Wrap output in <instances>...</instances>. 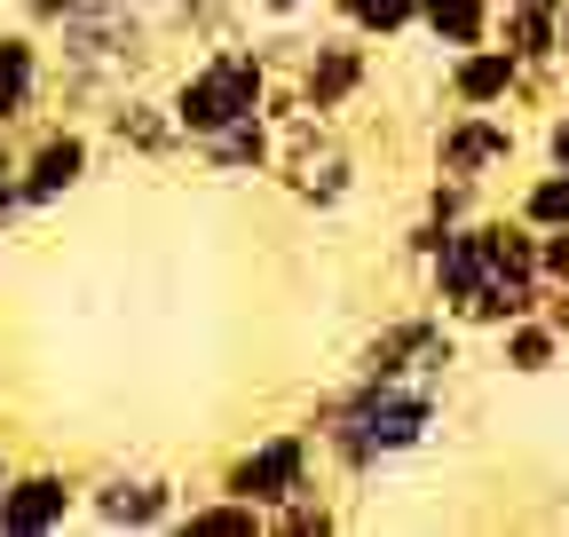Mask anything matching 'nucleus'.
I'll return each instance as SVG.
<instances>
[{
  "mask_svg": "<svg viewBox=\"0 0 569 537\" xmlns=\"http://www.w3.org/2000/svg\"><path fill=\"white\" fill-rule=\"evenodd\" d=\"M561 356H569V332L546 324V308H538V316H515V324H498V364H507L515 379H546Z\"/></svg>",
  "mask_w": 569,
  "mask_h": 537,
  "instance_id": "dca6fc26",
  "label": "nucleus"
},
{
  "mask_svg": "<svg viewBox=\"0 0 569 537\" xmlns=\"http://www.w3.org/2000/svg\"><path fill=\"white\" fill-rule=\"evenodd\" d=\"M515 214H522L530 230H561V222H569V166L530 174V182L515 190Z\"/></svg>",
  "mask_w": 569,
  "mask_h": 537,
  "instance_id": "aec40b11",
  "label": "nucleus"
},
{
  "mask_svg": "<svg viewBox=\"0 0 569 537\" xmlns=\"http://www.w3.org/2000/svg\"><path fill=\"white\" fill-rule=\"evenodd\" d=\"M182 514V483L159 466H103L88 483V521L96 529H174Z\"/></svg>",
  "mask_w": 569,
  "mask_h": 537,
  "instance_id": "423d86ee",
  "label": "nucleus"
},
{
  "mask_svg": "<svg viewBox=\"0 0 569 537\" xmlns=\"http://www.w3.org/2000/svg\"><path fill=\"white\" fill-rule=\"evenodd\" d=\"M515 80H522V55L507 40H475V48L443 55V95L467 103V111H507L515 103Z\"/></svg>",
  "mask_w": 569,
  "mask_h": 537,
  "instance_id": "9d476101",
  "label": "nucleus"
},
{
  "mask_svg": "<svg viewBox=\"0 0 569 537\" xmlns=\"http://www.w3.org/2000/svg\"><path fill=\"white\" fill-rule=\"evenodd\" d=\"M538 277L546 285H569V222L561 230H538Z\"/></svg>",
  "mask_w": 569,
  "mask_h": 537,
  "instance_id": "b1692460",
  "label": "nucleus"
},
{
  "mask_svg": "<svg viewBox=\"0 0 569 537\" xmlns=\"http://www.w3.org/2000/svg\"><path fill=\"white\" fill-rule=\"evenodd\" d=\"M40 88H48V55L32 32H0V126H17L40 111Z\"/></svg>",
  "mask_w": 569,
  "mask_h": 537,
  "instance_id": "4468645a",
  "label": "nucleus"
},
{
  "mask_svg": "<svg viewBox=\"0 0 569 537\" xmlns=\"http://www.w3.org/2000/svg\"><path fill=\"white\" fill-rule=\"evenodd\" d=\"M561 9L569 0H498L490 40H507L522 63H561Z\"/></svg>",
  "mask_w": 569,
  "mask_h": 537,
  "instance_id": "ddd939ff",
  "label": "nucleus"
},
{
  "mask_svg": "<svg viewBox=\"0 0 569 537\" xmlns=\"http://www.w3.org/2000/svg\"><path fill=\"white\" fill-rule=\"evenodd\" d=\"M269 80H277V63H269V48H246V40H213L190 72L174 80V119H182V134L190 143H206V134H222V126H238V119H253V111H269Z\"/></svg>",
  "mask_w": 569,
  "mask_h": 537,
  "instance_id": "f257e3e1",
  "label": "nucleus"
},
{
  "mask_svg": "<svg viewBox=\"0 0 569 537\" xmlns=\"http://www.w3.org/2000/svg\"><path fill=\"white\" fill-rule=\"evenodd\" d=\"M419 214H436L443 230H459V222H475L482 214V182L475 174H427V197H419Z\"/></svg>",
  "mask_w": 569,
  "mask_h": 537,
  "instance_id": "412c9836",
  "label": "nucleus"
},
{
  "mask_svg": "<svg viewBox=\"0 0 569 537\" xmlns=\"http://www.w3.org/2000/svg\"><path fill=\"white\" fill-rule=\"evenodd\" d=\"M293 88H301V103H309V111L340 119V111H348L356 95L372 88V48H365V32H356V24H332V32L301 40Z\"/></svg>",
  "mask_w": 569,
  "mask_h": 537,
  "instance_id": "39448f33",
  "label": "nucleus"
},
{
  "mask_svg": "<svg viewBox=\"0 0 569 537\" xmlns=\"http://www.w3.org/2000/svg\"><path fill=\"white\" fill-rule=\"evenodd\" d=\"M538 301H546V277L538 268H498V277L451 316V324H475V332H498V324H515V316H538Z\"/></svg>",
  "mask_w": 569,
  "mask_h": 537,
  "instance_id": "2eb2a0df",
  "label": "nucleus"
},
{
  "mask_svg": "<svg viewBox=\"0 0 569 537\" xmlns=\"http://www.w3.org/2000/svg\"><path fill=\"white\" fill-rule=\"evenodd\" d=\"M332 529H340V506H332L317 483H309L301 498H284V506L269 514V537H332Z\"/></svg>",
  "mask_w": 569,
  "mask_h": 537,
  "instance_id": "4be33fe9",
  "label": "nucleus"
},
{
  "mask_svg": "<svg viewBox=\"0 0 569 537\" xmlns=\"http://www.w3.org/2000/svg\"><path fill=\"white\" fill-rule=\"evenodd\" d=\"M317 458H325V450H317L309 427H261L246 450L222 458V483H213V490H230V498L277 514L284 498H301V490L317 483Z\"/></svg>",
  "mask_w": 569,
  "mask_h": 537,
  "instance_id": "7ed1b4c3",
  "label": "nucleus"
},
{
  "mask_svg": "<svg viewBox=\"0 0 569 537\" xmlns=\"http://www.w3.org/2000/svg\"><path fill=\"white\" fill-rule=\"evenodd\" d=\"M88 174H96V134H88V126H48L40 143L24 151V166H17L24 214H48V206H63V197L80 190Z\"/></svg>",
  "mask_w": 569,
  "mask_h": 537,
  "instance_id": "6e6552de",
  "label": "nucleus"
},
{
  "mask_svg": "<svg viewBox=\"0 0 569 537\" xmlns=\"http://www.w3.org/2000/svg\"><path fill=\"white\" fill-rule=\"evenodd\" d=\"M538 143H546V166H569V103H553V111H546Z\"/></svg>",
  "mask_w": 569,
  "mask_h": 537,
  "instance_id": "393cba45",
  "label": "nucleus"
},
{
  "mask_svg": "<svg viewBox=\"0 0 569 537\" xmlns=\"http://www.w3.org/2000/svg\"><path fill=\"white\" fill-rule=\"evenodd\" d=\"M561 63H569V9H561Z\"/></svg>",
  "mask_w": 569,
  "mask_h": 537,
  "instance_id": "c756f323",
  "label": "nucleus"
},
{
  "mask_svg": "<svg viewBox=\"0 0 569 537\" xmlns=\"http://www.w3.org/2000/svg\"><path fill=\"white\" fill-rule=\"evenodd\" d=\"M71 9H88V0H17V17H24V24H48V32H56Z\"/></svg>",
  "mask_w": 569,
  "mask_h": 537,
  "instance_id": "a878e982",
  "label": "nucleus"
},
{
  "mask_svg": "<svg viewBox=\"0 0 569 537\" xmlns=\"http://www.w3.org/2000/svg\"><path fill=\"white\" fill-rule=\"evenodd\" d=\"M9 475H17V458H9V435H0V490H9Z\"/></svg>",
  "mask_w": 569,
  "mask_h": 537,
  "instance_id": "c85d7f7f",
  "label": "nucleus"
},
{
  "mask_svg": "<svg viewBox=\"0 0 569 537\" xmlns=\"http://www.w3.org/2000/svg\"><path fill=\"white\" fill-rule=\"evenodd\" d=\"M190 151H198L206 174H222V182H261V174H277V159H284L269 111H253V119H238V126H222V134H206V143H190Z\"/></svg>",
  "mask_w": 569,
  "mask_h": 537,
  "instance_id": "9b49d317",
  "label": "nucleus"
},
{
  "mask_svg": "<svg viewBox=\"0 0 569 537\" xmlns=\"http://www.w3.org/2000/svg\"><path fill=\"white\" fill-rule=\"evenodd\" d=\"M538 308H546V324H561V332H569V285H546V301H538Z\"/></svg>",
  "mask_w": 569,
  "mask_h": 537,
  "instance_id": "cd10ccee",
  "label": "nucleus"
},
{
  "mask_svg": "<svg viewBox=\"0 0 569 537\" xmlns=\"http://www.w3.org/2000/svg\"><path fill=\"white\" fill-rule=\"evenodd\" d=\"M515 151H522L515 111H467V103H451V119L436 126V166H443V174L490 182V174L515 166Z\"/></svg>",
  "mask_w": 569,
  "mask_h": 537,
  "instance_id": "0eeeda50",
  "label": "nucleus"
},
{
  "mask_svg": "<svg viewBox=\"0 0 569 537\" xmlns=\"http://www.w3.org/2000/svg\"><path fill=\"white\" fill-rule=\"evenodd\" d=\"M451 364H459V332H451V316L436 301L388 316L372 341L356 348V379H427V387H443Z\"/></svg>",
  "mask_w": 569,
  "mask_h": 537,
  "instance_id": "20e7f679",
  "label": "nucleus"
},
{
  "mask_svg": "<svg viewBox=\"0 0 569 537\" xmlns=\"http://www.w3.org/2000/svg\"><path fill=\"white\" fill-rule=\"evenodd\" d=\"M134 9H174V0H134Z\"/></svg>",
  "mask_w": 569,
  "mask_h": 537,
  "instance_id": "7c9ffc66",
  "label": "nucleus"
},
{
  "mask_svg": "<svg viewBox=\"0 0 569 537\" xmlns=\"http://www.w3.org/2000/svg\"><path fill=\"white\" fill-rule=\"evenodd\" d=\"M17 166H24V151H9V126H0V230H9V222L24 214V190H17Z\"/></svg>",
  "mask_w": 569,
  "mask_h": 537,
  "instance_id": "5701e85b",
  "label": "nucleus"
},
{
  "mask_svg": "<svg viewBox=\"0 0 569 537\" xmlns=\"http://www.w3.org/2000/svg\"><path fill=\"white\" fill-rule=\"evenodd\" d=\"M142 17H151V9H134V0H88V9H71L56 24L71 88H80V95H111V80L142 55Z\"/></svg>",
  "mask_w": 569,
  "mask_h": 537,
  "instance_id": "f03ea898",
  "label": "nucleus"
},
{
  "mask_svg": "<svg viewBox=\"0 0 569 537\" xmlns=\"http://www.w3.org/2000/svg\"><path fill=\"white\" fill-rule=\"evenodd\" d=\"M103 126H111V143L134 151V159H174V151H190L174 103H151V95H111V103H103Z\"/></svg>",
  "mask_w": 569,
  "mask_h": 537,
  "instance_id": "f8f14e48",
  "label": "nucleus"
},
{
  "mask_svg": "<svg viewBox=\"0 0 569 537\" xmlns=\"http://www.w3.org/2000/svg\"><path fill=\"white\" fill-rule=\"evenodd\" d=\"M174 537H269V514L230 498V490H206L174 514Z\"/></svg>",
  "mask_w": 569,
  "mask_h": 537,
  "instance_id": "f3484780",
  "label": "nucleus"
},
{
  "mask_svg": "<svg viewBox=\"0 0 569 537\" xmlns=\"http://www.w3.org/2000/svg\"><path fill=\"white\" fill-rule=\"evenodd\" d=\"M88 506V483H71L63 466H17L0 490V537H48Z\"/></svg>",
  "mask_w": 569,
  "mask_h": 537,
  "instance_id": "1a4fd4ad",
  "label": "nucleus"
},
{
  "mask_svg": "<svg viewBox=\"0 0 569 537\" xmlns=\"http://www.w3.org/2000/svg\"><path fill=\"white\" fill-rule=\"evenodd\" d=\"M490 17H498V0H427V9H419V32L436 40L443 55H459V48L490 40Z\"/></svg>",
  "mask_w": 569,
  "mask_h": 537,
  "instance_id": "a211bd4d",
  "label": "nucleus"
},
{
  "mask_svg": "<svg viewBox=\"0 0 569 537\" xmlns=\"http://www.w3.org/2000/svg\"><path fill=\"white\" fill-rule=\"evenodd\" d=\"M325 9H332V24H356L365 40H403V32H419L427 0H325Z\"/></svg>",
  "mask_w": 569,
  "mask_h": 537,
  "instance_id": "6ab92c4d",
  "label": "nucleus"
},
{
  "mask_svg": "<svg viewBox=\"0 0 569 537\" xmlns=\"http://www.w3.org/2000/svg\"><path fill=\"white\" fill-rule=\"evenodd\" d=\"M309 9H317V0H253V17H269V24H293Z\"/></svg>",
  "mask_w": 569,
  "mask_h": 537,
  "instance_id": "bb28decb",
  "label": "nucleus"
}]
</instances>
